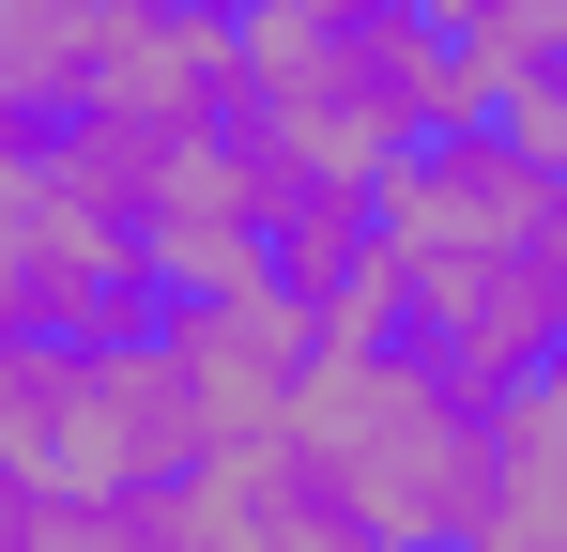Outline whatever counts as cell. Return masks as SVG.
<instances>
[{
  "label": "cell",
  "instance_id": "obj_1",
  "mask_svg": "<svg viewBox=\"0 0 567 552\" xmlns=\"http://www.w3.org/2000/svg\"><path fill=\"white\" fill-rule=\"evenodd\" d=\"M261 446H277V476L307 507H338L353 538L475 552V522H491V399H461L414 338H338V354H307Z\"/></svg>",
  "mask_w": 567,
  "mask_h": 552
},
{
  "label": "cell",
  "instance_id": "obj_2",
  "mask_svg": "<svg viewBox=\"0 0 567 552\" xmlns=\"http://www.w3.org/2000/svg\"><path fill=\"white\" fill-rule=\"evenodd\" d=\"M230 108L277 139L291 170L369 184L399 139L461 123L475 78H461V47L414 0H246L230 16Z\"/></svg>",
  "mask_w": 567,
  "mask_h": 552
},
{
  "label": "cell",
  "instance_id": "obj_3",
  "mask_svg": "<svg viewBox=\"0 0 567 552\" xmlns=\"http://www.w3.org/2000/svg\"><path fill=\"white\" fill-rule=\"evenodd\" d=\"M199 446L215 430L154 338H16L0 354V476H31V491L123 507V491L185 476Z\"/></svg>",
  "mask_w": 567,
  "mask_h": 552
},
{
  "label": "cell",
  "instance_id": "obj_4",
  "mask_svg": "<svg viewBox=\"0 0 567 552\" xmlns=\"http://www.w3.org/2000/svg\"><path fill=\"white\" fill-rule=\"evenodd\" d=\"M154 307H169V276L138 262V231L16 139L0 154V354L16 338H154Z\"/></svg>",
  "mask_w": 567,
  "mask_h": 552
},
{
  "label": "cell",
  "instance_id": "obj_5",
  "mask_svg": "<svg viewBox=\"0 0 567 552\" xmlns=\"http://www.w3.org/2000/svg\"><path fill=\"white\" fill-rule=\"evenodd\" d=\"M383 292H399V338L445 368L461 399H506V384H553V368H567V231L383 262Z\"/></svg>",
  "mask_w": 567,
  "mask_h": 552
},
{
  "label": "cell",
  "instance_id": "obj_6",
  "mask_svg": "<svg viewBox=\"0 0 567 552\" xmlns=\"http://www.w3.org/2000/svg\"><path fill=\"white\" fill-rule=\"evenodd\" d=\"M154 354L185 368L199 430H215V446H246V430H277L291 368L322 354V338H307V307H291L277 276H199V292H169V307H154Z\"/></svg>",
  "mask_w": 567,
  "mask_h": 552
},
{
  "label": "cell",
  "instance_id": "obj_7",
  "mask_svg": "<svg viewBox=\"0 0 567 552\" xmlns=\"http://www.w3.org/2000/svg\"><path fill=\"white\" fill-rule=\"evenodd\" d=\"M16 139H31V108H16V92H0V154H16Z\"/></svg>",
  "mask_w": 567,
  "mask_h": 552
}]
</instances>
